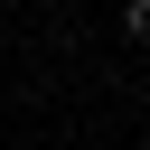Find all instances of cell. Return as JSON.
Returning a JSON list of instances; mask_svg holds the SVG:
<instances>
[{
	"label": "cell",
	"mask_w": 150,
	"mask_h": 150,
	"mask_svg": "<svg viewBox=\"0 0 150 150\" xmlns=\"http://www.w3.org/2000/svg\"><path fill=\"white\" fill-rule=\"evenodd\" d=\"M122 28H131V38H150V0H122Z\"/></svg>",
	"instance_id": "obj_1"
}]
</instances>
